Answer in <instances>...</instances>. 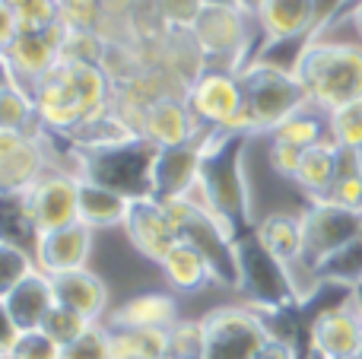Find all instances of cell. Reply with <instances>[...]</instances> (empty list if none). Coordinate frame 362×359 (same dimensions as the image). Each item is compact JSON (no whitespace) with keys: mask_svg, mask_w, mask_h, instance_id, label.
Segmentation results:
<instances>
[{"mask_svg":"<svg viewBox=\"0 0 362 359\" xmlns=\"http://www.w3.org/2000/svg\"><path fill=\"white\" fill-rule=\"evenodd\" d=\"M255 137L245 127H210L200 134L197 184L185 197L206 207L232 235L251 233V197L245 182V150Z\"/></svg>","mask_w":362,"mask_h":359,"instance_id":"6da1fadb","label":"cell"},{"mask_svg":"<svg viewBox=\"0 0 362 359\" xmlns=\"http://www.w3.org/2000/svg\"><path fill=\"white\" fill-rule=\"evenodd\" d=\"M29 93L35 99L38 127L61 137H74L83 124L95 121L102 112L112 108L115 83L105 67L83 61H61L29 83Z\"/></svg>","mask_w":362,"mask_h":359,"instance_id":"7a4b0ae2","label":"cell"},{"mask_svg":"<svg viewBox=\"0 0 362 359\" xmlns=\"http://www.w3.org/2000/svg\"><path fill=\"white\" fill-rule=\"evenodd\" d=\"M293 73L299 76L308 102L327 114L362 99V45L308 38Z\"/></svg>","mask_w":362,"mask_h":359,"instance_id":"3957f363","label":"cell"},{"mask_svg":"<svg viewBox=\"0 0 362 359\" xmlns=\"http://www.w3.org/2000/svg\"><path fill=\"white\" fill-rule=\"evenodd\" d=\"M156 150L159 146L150 143L146 137H140V134L99 146H74L76 178L112 188L118 194H124L127 201L150 197V172Z\"/></svg>","mask_w":362,"mask_h":359,"instance_id":"277c9868","label":"cell"},{"mask_svg":"<svg viewBox=\"0 0 362 359\" xmlns=\"http://www.w3.org/2000/svg\"><path fill=\"white\" fill-rule=\"evenodd\" d=\"M238 258V293L248 296V305L261 315H280L302 302V293L296 286L293 267L276 261L267 248L257 242L255 233H245L235 239Z\"/></svg>","mask_w":362,"mask_h":359,"instance_id":"5b68a950","label":"cell"},{"mask_svg":"<svg viewBox=\"0 0 362 359\" xmlns=\"http://www.w3.org/2000/svg\"><path fill=\"white\" fill-rule=\"evenodd\" d=\"M238 73L245 93V114L251 118L255 131H274L280 121H286L289 114H296L299 108L312 105L302 89L299 76L293 70H283L276 64L267 61H248Z\"/></svg>","mask_w":362,"mask_h":359,"instance_id":"8992f818","label":"cell"},{"mask_svg":"<svg viewBox=\"0 0 362 359\" xmlns=\"http://www.w3.org/2000/svg\"><path fill=\"white\" fill-rule=\"evenodd\" d=\"M169 207V216L175 223L181 242L194 245L213 271V283L238 290V258H235V235L216 220L206 207H200L191 197L163 201Z\"/></svg>","mask_w":362,"mask_h":359,"instance_id":"52a82bcc","label":"cell"},{"mask_svg":"<svg viewBox=\"0 0 362 359\" xmlns=\"http://www.w3.org/2000/svg\"><path fill=\"white\" fill-rule=\"evenodd\" d=\"M299 220H302V264L296 267H305L312 277L327 258H334L346 245L362 239V210L340 207V204H331L325 197L308 201V207L299 213Z\"/></svg>","mask_w":362,"mask_h":359,"instance_id":"ba28073f","label":"cell"},{"mask_svg":"<svg viewBox=\"0 0 362 359\" xmlns=\"http://www.w3.org/2000/svg\"><path fill=\"white\" fill-rule=\"evenodd\" d=\"M206 334L204 359H255L274 337L267 315L251 305H223L200 318Z\"/></svg>","mask_w":362,"mask_h":359,"instance_id":"9c48e42d","label":"cell"},{"mask_svg":"<svg viewBox=\"0 0 362 359\" xmlns=\"http://www.w3.org/2000/svg\"><path fill=\"white\" fill-rule=\"evenodd\" d=\"M248 19L238 6H204L191 25L204 61H226L229 70H242L248 64Z\"/></svg>","mask_w":362,"mask_h":359,"instance_id":"30bf717a","label":"cell"},{"mask_svg":"<svg viewBox=\"0 0 362 359\" xmlns=\"http://www.w3.org/2000/svg\"><path fill=\"white\" fill-rule=\"evenodd\" d=\"M185 102L191 108L197 131H210V127H226L242 114L245 93L238 73L229 67H204V73L187 86Z\"/></svg>","mask_w":362,"mask_h":359,"instance_id":"8fae6325","label":"cell"},{"mask_svg":"<svg viewBox=\"0 0 362 359\" xmlns=\"http://www.w3.org/2000/svg\"><path fill=\"white\" fill-rule=\"evenodd\" d=\"M308 347L315 359L362 356V312L353 293L340 305L321 309L308 324Z\"/></svg>","mask_w":362,"mask_h":359,"instance_id":"7c38bea8","label":"cell"},{"mask_svg":"<svg viewBox=\"0 0 362 359\" xmlns=\"http://www.w3.org/2000/svg\"><path fill=\"white\" fill-rule=\"evenodd\" d=\"M121 229L127 233L131 245L146 261H153V264H163L165 254L181 242L175 233V223L169 216V207L163 201H156V197H137V201H131Z\"/></svg>","mask_w":362,"mask_h":359,"instance_id":"4fadbf2b","label":"cell"},{"mask_svg":"<svg viewBox=\"0 0 362 359\" xmlns=\"http://www.w3.org/2000/svg\"><path fill=\"white\" fill-rule=\"evenodd\" d=\"M48 172L45 143L35 131H0V191H29Z\"/></svg>","mask_w":362,"mask_h":359,"instance_id":"5bb4252c","label":"cell"},{"mask_svg":"<svg viewBox=\"0 0 362 359\" xmlns=\"http://www.w3.org/2000/svg\"><path fill=\"white\" fill-rule=\"evenodd\" d=\"M76 184H80V178L70 172L48 169L29 188V207L38 233H51V229H61L67 223H76V204H80Z\"/></svg>","mask_w":362,"mask_h":359,"instance_id":"9a60e30c","label":"cell"},{"mask_svg":"<svg viewBox=\"0 0 362 359\" xmlns=\"http://www.w3.org/2000/svg\"><path fill=\"white\" fill-rule=\"evenodd\" d=\"M89 254H93V229L86 223H67L61 229H51V233L38 235L35 245V267L48 277L54 273H67V271H80L89 264Z\"/></svg>","mask_w":362,"mask_h":359,"instance_id":"2e32d148","label":"cell"},{"mask_svg":"<svg viewBox=\"0 0 362 359\" xmlns=\"http://www.w3.org/2000/svg\"><path fill=\"white\" fill-rule=\"evenodd\" d=\"M197 163H200V137L175 146H159L150 172V197H156V201L185 197L197 184Z\"/></svg>","mask_w":362,"mask_h":359,"instance_id":"e0dca14e","label":"cell"},{"mask_svg":"<svg viewBox=\"0 0 362 359\" xmlns=\"http://www.w3.org/2000/svg\"><path fill=\"white\" fill-rule=\"evenodd\" d=\"M191 108L181 95H169V99H156L144 108V121H140V137H146L156 146H175L187 143V140L200 137Z\"/></svg>","mask_w":362,"mask_h":359,"instance_id":"ac0fdd59","label":"cell"},{"mask_svg":"<svg viewBox=\"0 0 362 359\" xmlns=\"http://www.w3.org/2000/svg\"><path fill=\"white\" fill-rule=\"evenodd\" d=\"M4 305H6V312H10V318L16 322L19 331H35V328H42L48 312L57 305L54 283H51L48 273H42L35 267L29 277L19 280V283L6 293Z\"/></svg>","mask_w":362,"mask_h":359,"instance_id":"d6986e66","label":"cell"},{"mask_svg":"<svg viewBox=\"0 0 362 359\" xmlns=\"http://www.w3.org/2000/svg\"><path fill=\"white\" fill-rule=\"evenodd\" d=\"M264 42H293L315 35V0H264L255 16Z\"/></svg>","mask_w":362,"mask_h":359,"instance_id":"ffe728a7","label":"cell"},{"mask_svg":"<svg viewBox=\"0 0 362 359\" xmlns=\"http://www.w3.org/2000/svg\"><path fill=\"white\" fill-rule=\"evenodd\" d=\"M51 283H54L57 305H67V309L80 312L89 322H102V315L108 312V286H105V280H102L99 273H93L89 267L54 273Z\"/></svg>","mask_w":362,"mask_h":359,"instance_id":"44dd1931","label":"cell"},{"mask_svg":"<svg viewBox=\"0 0 362 359\" xmlns=\"http://www.w3.org/2000/svg\"><path fill=\"white\" fill-rule=\"evenodd\" d=\"M61 35L64 25L54 32H42V35H16V42L6 48V57L19 83L29 86L61 61Z\"/></svg>","mask_w":362,"mask_h":359,"instance_id":"7402d4cb","label":"cell"},{"mask_svg":"<svg viewBox=\"0 0 362 359\" xmlns=\"http://www.w3.org/2000/svg\"><path fill=\"white\" fill-rule=\"evenodd\" d=\"M178 322V302L172 293H140L108 315V328H156L169 331Z\"/></svg>","mask_w":362,"mask_h":359,"instance_id":"603a6c76","label":"cell"},{"mask_svg":"<svg viewBox=\"0 0 362 359\" xmlns=\"http://www.w3.org/2000/svg\"><path fill=\"white\" fill-rule=\"evenodd\" d=\"M76 194H80L76 220L86 223L93 233L95 229L121 226L127 216V207H131V201H127L124 194H118V191H112V188H102V184H95V182H86V178H80Z\"/></svg>","mask_w":362,"mask_h":359,"instance_id":"cb8c5ba5","label":"cell"},{"mask_svg":"<svg viewBox=\"0 0 362 359\" xmlns=\"http://www.w3.org/2000/svg\"><path fill=\"white\" fill-rule=\"evenodd\" d=\"M38 226L29 207V191H0V242L35 254Z\"/></svg>","mask_w":362,"mask_h":359,"instance_id":"d4e9b609","label":"cell"},{"mask_svg":"<svg viewBox=\"0 0 362 359\" xmlns=\"http://www.w3.org/2000/svg\"><path fill=\"white\" fill-rule=\"evenodd\" d=\"M337 163H340V146L331 137H325L321 143L308 146L299 159V169H296L293 182L305 191L308 197H325L331 191L334 178H337Z\"/></svg>","mask_w":362,"mask_h":359,"instance_id":"484cf974","label":"cell"},{"mask_svg":"<svg viewBox=\"0 0 362 359\" xmlns=\"http://www.w3.org/2000/svg\"><path fill=\"white\" fill-rule=\"evenodd\" d=\"M251 233L264 248L286 267L302 264V220L293 213H270Z\"/></svg>","mask_w":362,"mask_h":359,"instance_id":"4316f807","label":"cell"},{"mask_svg":"<svg viewBox=\"0 0 362 359\" xmlns=\"http://www.w3.org/2000/svg\"><path fill=\"white\" fill-rule=\"evenodd\" d=\"M159 267H163L169 286L178 293H194V290H204L206 283H213L210 264H206L204 254H200L194 245H187V242H178V245L163 258Z\"/></svg>","mask_w":362,"mask_h":359,"instance_id":"83f0119b","label":"cell"},{"mask_svg":"<svg viewBox=\"0 0 362 359\" xmlns=\"http://www.w3.org/2000/svg\"><path fill=\"white\" fill-rule=\"evenodd\" d=\"M112 359H163L169 353V331L156 328H108Z\"/></svg>","mask_w":362,"mask_h":359,"instance_id":"f1b7e54d","label":"cell"},{"mask_svg":"<svg viewBox=\"0 0 362 359\" xmlns=\"http://www.w3.org/2000/svg\"><path fill=\"white\" fill-rule=\"evenodd\" d=\"M325 137H327V114L318 112L315 105L299 108L296 114H289L286 121H280V124L270 131V140L299 146V150H308V146L321 143Z\"/></svg>","mask_w":362,"mask_h":359,"instance_id":"f546056e","label":"cell"},{"mask_svg":"<svg viewBox=\"0 0 362 359\" xmlns=\"http://www.w3.org/2000/svg\"><path fill=\"white\" fill-rule=\"evenodd\" d=\"M38 112L25 83H10L0 89V131H35Z\"/></svg>","mask_w":362,"mask_h":359,"instance_id":"4dcf8cb0","label":"cell"},{"mask_svg":"<svg viewBox=\"0 0 362 359\" xmlns=\"http://www.w3.org/2000/svg\"><path fill=\"white\" fill-rule=\"evenodd\" d=\"M112 51V42L102 35L99 29H67L64 25L61 35V57L67 61H83V64H99L105 67V57Z\"/></svg>","mask_w":362,"mask_h":359,"instance_id":"1f68e13d","label":"cell"},{"mask_svg":"<svg viewBox=\"0 0 362 359\" xmlns=\"http://www.w3.org/2000/svg\"><path fill=\"white\" fill-rule=\"evenodd\" d=\"M327 137L340 150L362 153V99L346 102V105L327 112Z\"/></svg>","mask_w":362,"mask_h":359,"instance_id":"d6a6232c","label":"cell"},{"mask_svg":"<svg viewBox=\"0 0 362 359\" xmlns=\"http://www.w3.org/2000/svg\"><path fill=\"white\" fill-rule=\"evenodd\" d=\"M16 25H19V35H42V32L61 29L57 0H25V4H19Z\"/></svg>","mask_w":362,"mask_h":359,"instance_id":"836d02e7","label":"cell"},{"mask_svg":"<svg viewBox=\"0 0 362 359\" xmlns=\"http://www.w3.org/2000/svg\"><path fill=\"white\" fill-rule=\"evenodd\" d=\"M93 324H99V322H89L86 315H80V312H74V309H67V305H54V309L48 312V318H45V324H42V331L45 334H51L61 347H67V343H74V341H80L83 334H86Z\"/></svg>","mask_w":362,"mask_h":359,"instance_id":"e575fe53","label":"cell"},{"mask_svg":"<svg viewBox=\"0 0 362 359\" xmlns=\"http://www.w3.org/2000/svg\"><path fill=\"white\" fill-rule=\"evenodd\" d=\"M61 356H64L61 343L51 334H45L42 328H35V331H19L16 343L4 359H61Z\"/></svg>","mask_w":362,"mask_h":359,"instance_id":"d590c367","label":"cell"},{"mask_svg":"<svg viewBox=\"0 0 362 359\" xmlns=\"http://www.w3.org/2000/svg\"><path fill=\"white\" fill-rule=\"evenodd\" d=\"M206 334L204 322H178L169 328V353L181 359H204Z\"/></svg>","mask_w":362,"mask_h":359,"instance_id":"8d00e7d4","label":"cell"},{"mask_svg":"<svg viewBox=\"0 0 362 359\" xmlns=\"http://www.w3.org/2000/svg\"><path fill=\"white\" fill-rule=\"evenodd\" d=\"M32 271H35V258H32L29 252L0 242V299H4L19 280L29 277Z\"/></svg>","mask_w":362,"mask_h":359,"instance_id":"74e56055","label":"cell"},{"mask_svg":"<svg viewBox=\"0 0 362 359\" xmlns=\"http://www.w3.org/2000/svg\"><path fill=\"white\" fill-rule=\"evenodd\" d=\"M61 359H112V331H108V324H93L80 341L64 347Z\"/></svg>","mask_w":362,"mask_h":359,"instance_id":"f35d334b","label":"cell"},{"mask_svg":"<svg viewBox=\"0 0 362 359\" xmlns=\"http://www.w3.org/2000/svg\"><path fill=\"white\" fill-rule=\"evenodd\" d=\"M61 25L67 29H99L102 32V4L99 0H57Z\"/></svg>","mask_w":362,"mask_h":359,"instance_id":"ab89813d","label":"cell"},{"mask_svg":"<svg viewBox=\"0 0 362 359\" xmlns=\"http://www.w3.org/2000/svg\"><path fill=\"white\" fill-rule=\"evenodd\" d=\"M153 10H156V19H163L165 29H191L204 4L200 0H153Z\"/></svg>","mask_w":362,"mask_h":359,"instance_id":"60d3db41","label":"cell"},{"mask_svg":"<svg viewBox=\"0 0 362 359\" xmlns=\"http://www.w3.org/2000/svg\"><path fill=\"white\" fill-rule=\"evenodd\" d=\"M325 201L340 204V207L362 210V169L356 172H337L331 191L325 194Z\"/></svg>","mask_w":362,"mask_h":359,"instance_id":"b9f144b4","label":"cell"},{"mask_svg":"<svg viewBox=\"0 0 362 359\" xmlns=\"http://www.w3.org/2000/svg\"><path fill=\"white\" fill-rule=\"evenodd\" d=\"M302 153H305V150H299V146H289V143H280V140H270V153H267L270 169H274L276 175H283V178H293L296 169H299Z\"/></svg>","mask_w":362,"mask_h":359,"instance_id":"7bdbcfd3","label":"cell"},{"mask_svg":"<svg viewBox=\"0 0 362 359\" xmlns=\"http://www.w3.org/2000/svg\"><path fill=\"white\" fill-rule=\"evenodd\" d=\"M346 6H353V0H315V35L312 38H318Z\"/></svg>","mask_w":362,"mask_h":359,"instance_id":"ee69618b","label":"cell"},{"mask_svg":"<svg viewBox=\"0 0 362 359\" xmlns=\"http://www.w3.org/2000/svg\"><path fill=\"white\" fill-rule=\"evenodd\" d=\"M16 35H19L16 6L6 4V0H0V51H4V54H6V48L16 42Z\"/></svg>","mask_w":362,"mask_h":359,"instance_id":"f6af8a7d","label":"cell"},{"mask_svg":"<svg viewBox=\"0 0 362 359\" xmlns=\"http://www.w3.org/2000/svg\"><path fill=\"white\" fill-rule=\"evenodd\" d=\"M16 337H19V328H16V322L10 318V312H6L4 299H0V356L10 353V347L16 343Z\"/></svg>","mask_w":362,"mask_h":359,"instance_id":"bcb514c9","label":"cell"},{"mask_svg":"<svg viewBox=\"0 0 362 359\" xmlns=\"http://www.w3.org/2000/svg\"><path fill=\"white\" fill-rule=\"evenodd\" d=\"M255 359H299V356H296L293 341H283V337H270V341L264 343V350H261V353H257Z\"/></svg>","mask_w":362,"mask_h":359,"instance_id":"7dc6e473","label":"cell"},{"mask_svg":"<svg viewBox=\"0 0 362 359\" xmlns=\"http://www.w3.org/2000/svg\"><path fill=\"white\" fill-rule=\"evenodd\" d=\"M10 83H16V73H13V67H10V57L0 51V89L10 86Z\"/></svg>","mask_w":362,"mask_h":359,"instance_id":"c3c4849f","label":"cell"},{"mask_svg":"<svg viewBox=\"0 0 362 359\" xmlns=\"http://www.w3.org/2000/svg\"><path fill=\"white\" fill-rule=\"evenodd\" d=\"M350 23H353V29H356L359 45H362V0H353V6H350Z\"/></svg>","mask_w":362,"mask_h":359,"instance_id":"681fc988","label":"cell"},{"mask_svg":"<svg viewBox=\"0 0 362 359\" xmlns=\"http://www.w3.org/2000/svg\"><path fill=\"white\" fill-rule=\"evenodd\" d=\"M235 6H238V10H242V13H245V16H251V19H255V16H257V13H261L264 0H235Z\"/></svg>","mask_w":362,"mask_h":359,"instance_id":"f907efd6","label":"cell"},{"mask_svg":"<svg viewBox=\"0 0 362 359\" xmlns=\"http://www.w3.org/2000/svg\"><path fill=\"white\" fill-rule=\"evenodd\" d=\"M204 6H235V0H200Z\"/></svg>","mask_w":362,"mask_h":359,"instance_id":"816d5d0a","label":"cell"},{"mask_svg":"<svg viewBox=\"0 0 362 359\" xmlns=\"http://www.w3.org/2000/svg\"><path fill=\"white\" fill-rule=\"evenodd\" d=\"M350 293H353V299H356V305H359V312H362V283H359V286H353Z\"/></svg>","mask_w":362,"mask_h":359,"instance_id":"f5cc1de1","label":"cell"},{"mask_svg":"<svg viewBox=\"0 0 362 359\" xmlns=\"http://www.w3.org/2000/svg\"><path fill=\"white\" fill-rule=\"evenodd\" d=\"M163 359H181V356H172V353H165V356H163Z\"/></svg>","mask_w":362,"mask_h":359,"instance_id":"db71d44e","label":"cell"},{"mask_svg":"<svg viewBox=\"0 0 362 359\" xmlns=\"http://www.w3.org/2000/svg\"><path fill=\"white\" fill-rule=\"evenodd\" d=\"M356 359H362V356H356Z\"/></svg>","mask_w":362,"mask_h":359,"instance_id":"11a10c76","label":"cell"},{"mask_svg":"<svg viewBox=\"0 0 362 359\" xmlns=\"http://www.w3.org/2000/svg\"><path fill=\"white\" fill-rule=\"evenodd\" d=\"M0 359H4V356H0Z\"/></svg>","mask_w":362,"mask_h":359,"instance_id":"9f6ffc18","label":"cell"}]
</instances>
